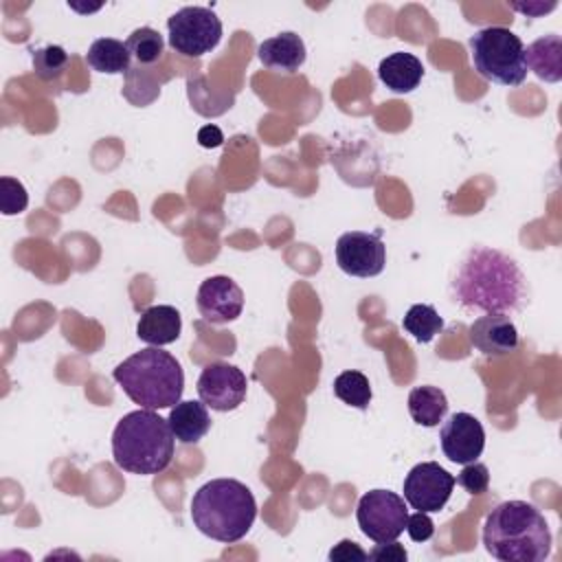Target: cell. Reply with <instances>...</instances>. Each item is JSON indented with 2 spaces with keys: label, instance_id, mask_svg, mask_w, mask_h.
Returning a JSON list of instances; mask_svg holds the SVG:
<instances>
[{
  "label": "cell",
  "instance_id": "1f68e13d",
  "mask_svg": "<svg viewBox=\"0 0 562 562\" xmlns=\"http://www.w3.org/2000/svg\"><path fill=\"white\" fill-rule=\"evenodd\" d=\"M198 143H200L202 147L211 149V147H217V145L224 143V134H222V130H220L217 125H204V127L198 132Z\"/></svg>",
  "mask_w": 562,
  "mask_h": 562
},
{
  "label": "cell",
  "instance_id": "9a60e30c",
  "mask_svg": "<svg viewBox=\"0 0 562 562\" xmlns=\"http://www.w3.org/2000/svg\"><path fill=\"white\" fill-rule=\"evenodd\" d=\"M257 57L270 70L296 72L305 61V44L296 33L283 31L263 40L257 48Z\"/></svg>",
  "mask_w": 562,
  "mask_h": 562
},
{
  "label": "cell",
  "instance_id": "cb8c5ba5",
  "mask_svg": "<svg viewBox=\"0 0 562 562\" xmlns=\"http://www.w3.org/2000/svg\"><path fill=\"white\" fill-rule=\"evenodd\" d=\"M125 46L138 64H156L165 53V40L151 26H140L132 31Z\"/></svg>",
  "mask_w": 562,
  "mask_h": 562
},
{
  "label": "cell",
  "instance_id": "8992f818",
  "mask_svg": "<svg viewBox=\"0 0 562 562\" xmlns=\"http://www.w3.org/2000/svg\"><path fill=\"white\" fill-rule=\"evenodd\" d=\"M474 70L498 86H520L527 79L522 40L505 26H485L470 37Z\"/></svg>",
  "mask_w": 562,
  "mask_h": 562
},
{
  "label": "cell",
  "instance_id": "603a6c76",
  "mask_svg": "<svg viewBox=\"0 0 562 562\" xmlns=\"http://www.w3.org/2000/svg\"><path fill=\"white\" fill-rule=\"evenodd\" d=\"M334 395L347 406L364 411L371 402V384L369 378L360 371H342L334 380Z\"/></svg>",
  "mask_w": 562,
  "mask_h": 562
},
{
  "label": "cell",
  "instance_id": "4316f807",
  "mask_svg": "<svg viewBox=\"0 0 562 562\" xmlns=\"http://www.w3.org/2000/svg\"><path fill=\"white\" fill-rule=\"evenodd\" d=\"M468 494H483V492H487V487H490V470H487V465H483V463H476V461H472V463H465L463 465V470L457 474V479H454Z\"/></svg>",
  "mask_w": 562,
  "mask_h": 562
},
{
  "label": "cell",
  "instance_id": "484cf974",
  "mask_svg": "<svg viewBox=\"0 0 562 562\" xmlns=\"http://www.w3.org/2000/svg\"><path fill=\"white\" fill-rule=\"evenodd\" d=\"M29 206V193L24 184L11 176L0 178V209L4 215H18Z\"/></svg>",
  "mask_w": 562,
  "mask_h": 562
},
{
  "label": "cell",
  "instance_id": "3957f363",
  "mask_svg": "<svg viewBox=\"0 0 562 562\" xmlns=\"http://www.w3.org/2000/svg\"><path fill=\"white\" fill-rule=\"evenodd\" d=\"M173 432L165 417L151 408H138L119 419L112 432V457L119 470L130 474H158L173 457Z\"/></svg>",
  "mask_w": 562,
  "mask_h": 562
},
{
  "label": "cell",
  "instance_id": "5bb4252c",
  "mask_svg": "<svg viewBox=\"0 0 562 562\" xmlns=\"http://www.w3.org/2000/svg\"><path fill=\"white\" fill-rule=\"evenodd\" d=\"M470 342L483 356H507L518 349V329L507 314H483L470 325Z\"/></svg>",
  "mask_w": 562,
  "mask_h": 562
},
{
  "label": "cell",
  "instance_id": "7a4b0ae2",
  "mask_svg": "<svg viewBox=\"0 0 562 562\" xmlns=\"http://www.w3.org/2000/svg\"><path fill=\"white\" fill-rule=\"evenodd\" d=\"M551 529L527 501L498 503L483 522L485 551L501 562H542L551 553Z\"/></svg>",
  "mask_w": 562,
  "mask_h": 562
},
{
  "label": "cell",
  "instance_id": "277c9868",
  "mask_svg": "<svg viewBox=\"0 0 562 562\" xmlns=\"http://www.w3.org/2000/svg\"><path fill=\"white\" fill-rule=\"evenodd\" d=\"M191 518L204 536L231 544L250 531L257 501L241 481L213 479L193 494Z\"/></svg>",
  "mask_w": 562,
  "mask_h": 562
},
{
  "label": "cell",
  "instance_id": "30bf717a",
  "mask_svg": "<svg viewBox=\"0 0 562 562\" xmlns=\"http://www.w3.org/2000/svg\"><path fill=\"white\" fill-rule=\"evenodd\" d=\"M336 263L349 277H378L386 263V246L378 233L349 231L336 241Z\"/></svg>",
  "mask_w": 562,
  "mask_h": 562
},
{
  "label": "cell",
  "instance_id": "8fae6325",
  "mask_svg": "<svg viewBox=\"0 0 562 562\" xmlns=\"http://www.w3.org/2000/svg\"><path fill=\"white\" fill-rule=\"evenodd\" d=\"M198 395L209 408L228 413L246 400V375L239 367L228 362H211L198 378Z\"/></svg>",
  "mask_w": 562,
  "mask_h": 562
},
{
  "label": "cell",
  "instance_id": "d4e9b609",
  "mask_svg": "<svg viewBox=\"0 0 562 562\" xmlns=\"http://www.w3.org/2000/svg\"><path fill=\"white\" fill-rule=\"evenodd\" d=\"M33 70L42 81L57 79L68 66V53L59 44H46L33 50Z\"/></svg>",
  "mask_w": 562,
  "mask_h": 562
},
{
  "label": "cell",
  "instance_id": "7402d4cb",
  "mask_svg": "<svg viewBox=\"0 0 562 562\" xmlns=\"http://www.w3.org/2000/svg\"><path fill=\"white\" fill-rule=\"evenodd\" d=\"M402 327L417 342H430L443 329V318L439 316V312L432 305L417 303V305H411L408 312L404 314Z\"/></svg>",
  "mask_w": 562,
  "mask_h": 562
},
{
  "label": "cell",
  "instance_id": "4fadbf2b",
  "mask_svg": "<svg viewBox=\"0 0 562 562\" xmlns=\"http://www.w3.org/2000/svg\"><path fill=\"white\" fill-rule=\"evenodd\" d=\"M195 303L204 321L213 325H224L241 314L244 292L231 277L215 274L200 283Z\"/></svg>",
  "mask_w": 562,
  "mask_h": 562
},
{
  "label": "cell",
  "instance_id": "5b68a950",
  "mask_svg": "<svg viewBox=\"0 0 562 562\" xmlns=\"http://www.w3.org/2000/svg\"><path fill=\"white\" fill-rule=\"evenodd\" d=\"M123 393L140 408H171L184 391V373L180 362L160 347H145L125 358L112 371Z\"/></svg>",
  "mask_w": 562,
  "mask_h": 562
},
{
  "label": "cell",
  "instance_id": "ba28073f",
  "mask_svg": "<svg viewBox=\"0 0 562 562\" xmlns=\"http://www.w3.org/2000/svg\"><path fill=\"white\" fill-rule=\"evenodd\" d=\"M356 520L360 531L375 544L393 542L406 529L408 509L400 494L391 490H371L360 496Z\"/></svg>",
  "mask_w": 562,
  "mask_h": 562
},
{
  "label": "cell",
  "instance_id": "ac0fdd59",
  "mask_svg": "<svg viewBox=\"0 0 562 562\" xmlns=\"http://www.w3.org/2000/svg\"><path fill=\"white\" fill-rule=\"evenodd\" d=\"M380 81L397 94L411 92L419 86L424 77V66L413 53H391L378 66Z\"/></svg>",
  "mask_w": 562,
  "mask_h": 562
},
{
  "label": "cell",
  "instance_id": "9c48e42d",
  "mask_svg": "<svg viewBox=\"0 0 562 562\" xmlns=\"http://www.w3.org/2000/svg\"><path fill=\"white\" fill-rule=\"evenodd\" d=\"M454 483V476L439 463H417L404 479V501L417 512H439L450 501Z\"/></svg>",
  "mask_w": 562,
  "mask_h": 562
},
{
  "label": "cell",
  "instance_id": "6da1fadb",
  "mask_svg": "<svg viewBox=\"0 0 562 562\" xmlns=\"http://www.w3.org/2000/svg\"><path fill=\"white\" fill-rule=\"evenodd\" d=\"M450 294L463 310L483 314L520 312L529 296L518 263L487 246H472L461 257L450 281Z\"/></svg>",
  "mask_w": 562,
  "mask_h": 562
},
{
  "label": "cell",
  "instance_id": "ffe728a7",
  "mask_svg": "<svg viewBox=\"0 0 562 562\" xmlns=\"http://www.w3.org/2000/svg\"><path fill=\"white\" fill-rule=\"evenodd\" d=\"M408 413L415 424L432 428L443 422L448 413V397L439 386L422 384L408 393Z\"/></svg>",
  "mask_w": 562,
  "mask_h": 562
},
{
  "label": "cell",
  "instance_id": "d6986e66",
  "mask_svg": "<svg viewBox=\"0 0 562 562\" xmlns=\"http://www.w3.org/2000/svg\"><path fill=\"white\" fill-rule=\"evenodd\" d=\"M527 68L536 72L538 79L558 83L562 79V40L560 35H544L533 40L525 48Z\"/></svg>",
  "mask_w": 562,
  "mask_h": 562
},
{
  "label": "cell",
  "instance_id": "52a82bcc",
  "mask_svg": "<svg viewBox=\"0 0 562 562\" xmlns=\"http://www.w3.org/2000/svg\"><path fill=\"white\" fill-rule=\"evenodd\" d=\"M169 46L184 57H202L222 40V20L209 7H182L167 20Z\"/></svg>",
  "mask_w": 562,
  "mask_h": 562
},
{
  "label": "cell",
  "instance_id": "83f0119b",
  "mask_svg": "<svg viewBox=\"0 0 562 562\" xmlns=\"http://www.w3.org/2000/svg\"><path fill=\"white\" fill-rule=\"evenodd\" d=\"M406 531H408L413 542H426V540L432 538L435 525H432V520H430V516L426 512H415L406 520Z\"/></svg>",
  "mask_w": 562,
  "mask_h": 562
},
{
  "label": "cell",
  "instance_id": "44dd1931",
  "mask_svg": "<svg viewBox=\"0 0 562 562\" xmlns=\"http://www.w3.org/2000/svg\"><path fill=\"white\" fill-rule=\"evenodd\" d=\"M130 50L121 40L114 37H99L90 44L86 61L90 64L92 70L108 72V75H119L130 70Z\"/></svg>",
  "mask_w": 562,
  "mask_h": 562
},
{
  "label": "cell",
  "instance_id": "4dcf8cb0",
  "mask_svg": "<svg viewBox=\"0 0 562 562\" xmlns=\"http://www.w3.org/2000/svg\"><path fill=\"white\" fill-rule=\"evenodd\" d=\"M509 7L527 18H540L549 11H553L558 7L555 0H549V2H542V0H527V2H509Z\"/></svg>",
  "mask_w": 562,
  "mask_h": 562
},
{
  "label": "cell",
  "instance_id": "f1b7e54d",
  "mask_svg": "<svg viewBox=\"0 0 562 562\" xmlns=\"http://www.w3.org/2000/svg\"><path fill=\"white\" fill-rule=\"evenodd\" d=\"M329 560H342V562H353V560H369V553L353 540H340L331 551H329Z\"/></svg>",
  "mask_w": 562,
  "mask_h": 562
},
{
  "label": "cell",
  "instance_id": "2e32d148",
  "mask_svg": "<svg viewBox=\"0 0 562 562\" xmlns=\"http://www.w3.org/2000/svg\"><path fill=\"white\" fill-rule=\"evenodd\" d=\"M182 331L180 312L173 305H151L147 307L136 325V336L149 347H162L176 342Z\"/></svg>",
  "mask_w": 562,
  "mask_h": 562
},
{
  "label": "cell",
  "instance_id": "7c38bea8",
  "mask_svg": "<svg viewBox=\"0 0 562 562\" xmlns=\"http://www.w3.org/2000/svg\"><path fill=\"white\" fill-rule=\"evenodd\" d=\"M439 443L452 463L465 465L481 457L485 448V430L474 415L452 413L439 430Z\"/></svg>",
  "mask_w": 562,
  "mask_h": 562
},
{
  "label": "cell",
  "instance_id": "e0dca14e",
  "mask_svg": "<svg viewBox=\"0 0 562 562\" xmlns=\"http://www.w3.org/2000/svg\"><path fill=\"white\" fill-rule=\"evenodd\" d=\"M167 422L180 443H198L211 430L206 404L195 400H180L176 406H171Z\"/></svg>",
  "mask_w": 562,
  "mask_h": 562
},
{
  "label": "cell",
  "instance_id": "f546056e",
  "mask_svg": "<svg viewBox=\"0 0 562 562\" xmlns=\"http://www.w3.org/2000/svg\"><path fill=\"white\" fill-rule=\"evenodd\" d=\"M408 553L402 544H397L395 540L393 542H380L371 553H369V560H386V562H406Z\"/></svg>",
  "mask_w": 562,
  "mask_h": 562
}]
</instances>
